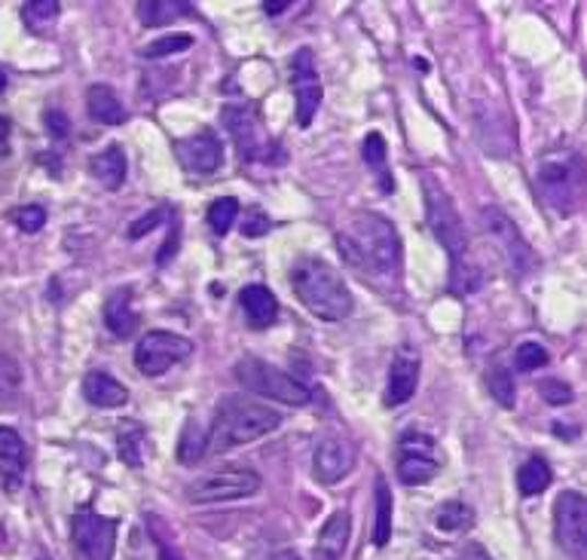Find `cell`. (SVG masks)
<instances>
[{"label": "cell", "instance_id": "1", "mask_svg": "<svg viewBox=\"0 0 587 560\" xmlns=\"http://www.w3.org/2000/svg\"><path fill=\"white\" fill-rule=\"evenodd\" d=\"M337 245L346 258L373 273H395L402 267V239L388 217L376 212H355L337 233Z\"/></svg>", "mask_w": 587, "mask_h": 560}, {"label": "cell", "instance_id": "2", "mask_svg": "<svg viewBox=\"0 0 587 560\" xmlns=\"http://www.w3.org/2000/svg\"><path fill=\"white\" fill-rule=\"evenodd\" d=\"M291 288H294L297 301L313 316L325 318V322H343L355 306V298L343 282V276L321 258L297 260L291 267Z\"/></svg>", "mask_w": 587, "mask_h": 560}, {"label": "cell", "instance_id": "3", "mask_svg": "<svg viewBox=\"0 0 587 560\" xmlns=\"http://www.w3.org/2000/svg\"><path fill=\"white\" fill-rule=\"evenodd\" d=\"M422 197H426V217H429L431 233L450 255V279H453L450 288L456 294H465L469 291L465 279H477V276L474 270H469V239H465L462 217H459L450 193L431 175H422Z\"/></svg>", "mask_w": 587, "mask_h": 560}, {"label": "cell", "instance_id": "4", "mask_svg": "<svg viewBox=\"0 0 587 560\" xmlns=\"http://www.w3.org/2000/svg\"><path fill=\"white\" fill-rule=\"evenodd\" d=\"M279 423H282L279 411H272L267 404L227 395L224 402L217 404L215 426L208 432V450L224 453L233 447L251 445V441L279 429Z\"/></svg>", "mask_w": 587, "mask_h": 560}, {"label": "cell", "instance_id": "5", "mask_svg": "<svg viewBox=\"0 0 587 560\" xmlns=\"http://www.w3.org/2000/svg\"><path fill=\"white\" fill-rule=\"evenodd\" d=\"M233 373H236V380L245 389L258 392L263 399H272V402L291 404V407H306V404L313 402V392L303 387L297 377H291V373L275 368L270 361L255 359V356H242V359L236 361Z\"/></svg>", "mask_w": 587, "mask_h": 560}, {"label": "cell", "instance_id": "6", "mask_svg": "<svg viewBox=\"0 0 587 560\" xmlns=\"http://www.w3.org/2000/svg\"><path fill=\"white\" fill-rule=\"evenodd\" d=\"M260 490V474L248 466H221L215 472L196 478L187 488V500L193 505L208 503H233V500H248Z\"/></svg>", "mask_w": 587, "mask_h": 560}, {"label": "cell", "instance_id": "7", "mask_svg": "<svg viewBox=\"0 0 587 560\" xmlns=\"http://www.w3.org/2000/svg\"><path fill=\"white\" fill-rule=\"evenodd\" d=\"M582 184H585V172L578 157L548 159L539 169V193L557 215H573L578 209Z\"/></svg>", "mask_w": 587, "mask_h": 560}, {"label": "cell", "instance_id": "8", "mask_svg": "<svg viewBox=\"0 0 587 560\" xmlns=\"http://www.w3.org/2000/svg\"><path fill=\"white\" fill-rule=\"evenodd\" d=\"M196 352L193 340H187L172 331H147L138 346H135V368L144 377H162V373L181 365Z\"/></svg>", "mask_w": 587, "mask_h": 560}, {"label": "cell", "instance_id": "9", "mask_svg": "<svg viewBox=\"0 0 587 560\" xmlns=\"http://www.w3.org/2000/svg\"><path fill=\"white\" fill-rule=\"evenodd\" d=\"M71 542L77 560H114L116 520L95 512H77L71 517Z\"/></svg>", "mask_w": 587, "mask_h": 560}, {"label": "cell", "instance_id": "10", "mask_svg": "<svg viewBox=\"0 0 587 560\" xmlns=\"http://www.w3.org/2000/svg\"><path fill=\"white\" fill-rule=\"evenodd\" d=\"M554 530L560 548L573 560H585L587 548V505L578 490H563L554 505Z\"/></svg>", "mask_w": 587, "mask_h": 560}, {"label": "cell", "instance_id": "11", "mask_svg": "<svg viewBox=\"0 0 587 560\" xmlns=\"http://www.w3.org/2000/svg\"><path fill=\"white\" fill-rule=\"evenodd\" d=\"M224 123H227L229 135H233V142H236L239 157L248 159V163H267V159H270L275 147H272L270 135L263 130V123H260L255 108H248V104L227 108V111H224Z\"/></svg>", "mask_w": 587, "mask_h": 560}, {"label": "cell", "instance_id": "12", "mask_svg": "<svg viewBox=\"0 0 587 560\" xmlns=\"http://www.w3.org/2000/svg\"><path fill=\"white\" fill-rule=\"evenodd\" d=\"M438 474V445L431 435L407 432L398 445V478L407 488H422Z\"/></svg>", "mask_w": 587, "mask_h": 560}, {"label": "cell", "instance_id": "13", "mask_svg": "<svg viewBox=\"0 0 587 560\" xmlns=\"http://www.w3.org/2000/svg\"><path fill=\"white\" fill-rule=\"evenodd\" d=\"M291 87L297 99V123L306 130L316 120L318 104H321V77L316 71V58L309 46H301L291 58Z\"/></svg>", "mask_w": 587, "mask_h": 560}, {"label": "cell", "instance_id": "14", "mask_svg": "<svg viewBox=\"0 0 587 560\" xmlns=\"http://www.w3.org/2000/svg\"><path fill=\"white\" fill-rule=\"evenodd\" d=\"M481 221H484V227H487L489 236L501 245V251H505V258L511 264V270L527 273L532 267V248L530 243L520 236V231L515 227V221L505 215L501 209H496V205H487V209L481 212Z\"/></svg>", "mask_w": 587, "mask_h": 560}, {"label": "cell", "instance_id": "15", "mask_svg": "<svg viewBox=\"0 0 587 560\" xmlns=\"http://www.w3.org/2000/svg\"><path fill=\"white\" fill-rule=\"evenodd\" d=\"M355 469V447L340 435H325L313 453V478L318 484H337Z\"/></svg>", "mask_w": 587, "mask_h": 560}, {"label": "cell", "instance_id": "16", "mask_svg": "<svg viewBox=\"0 0 587 560\" xmlns=\"http://www.w3.org/2000/svg\"><path fill=\"white\" fill-rule=\"evenodd\" d=\"M174 154H178V163L184 166L187 172L193 175H212L224 163V147H221V142H217V135L212 130L193 132L190 138L174 142Z\"/></svg>", "mask_w": 587, "mask_h": 560}, {"label": "cell", "instance_id": "17", "mask_svg": "<svg viewBox=\"0 0 587 560\" xmlns=\"http://www.w3.org/2000/svg\"><path fill=\"white\" fill-rule=\"evenodd\" d=\"M416 387H419V356L410 349H402L388 368L386 407H402L404 402H410Z\"/></svg>", "mask_w": 587, "mask_h": 560}, {"label": "cell", "instance_id": "18", "mask_svg": "<svg viewBox=\"0 0 587 560\" xmlns=\"http://www.w3.org/2000/svg\"><path fill=\"white\" fill-rule=\"evenodd\" d=\"M104 325H108L111 334L120 337V340H126V337H132V334L138 331L142 316H138V310L132 306L129 288H120V291H114V294L108 298V303H104Z\"/></svg>", "mask_w": 587, "mask_h": 560}, {"label": "cell", "instance_id": "19", "mask_svg": "<svg viewBox=\"0 0 587 560\" xmlns=\"http://www.w3.org/2000/svg\"><path fill=\"white\" fill-rule=\"evenodd\" d=\"M349 533H352V517L346 508L334 512L328 517V524L321 527L316 542V558L318 560H343L346 546H349Z\"/></svg>", "mask_w": 587, "mask_h": 560}, {"label": "cell", "instance_id": "20", "mask_svg": "<svg viewBox=\"0 0 587 560\" xmlns=\"http://www.w3.org/2000/svg\"><path fill=\"white\" fill-rule=\"evenodd\" d=\"M239 303H242L245 316H248V325L251 328H270L272 322L279 318V301L267 285H248L242 288L239 294Z\"/></svg>", "mask_w": 587, "mask_h": 560}, {"label": "cell", "instance_id": "21", "mask_svg": "<svg viewBox=\"0 0 587 560\" xmlns=\"http://www.w3.org/2000/svg\"><path fill=\"white\" fill-rule=\"evenodd\" d=\"M83 395L95 407H123L129 402V389L104 371H89L83 377Z\"/></svg>", "mask_w": 587, "mask_h": 560}, {"label": "cell", "instance_id": "22", "mask_svg": "<svg viewBox=\"0 0 587 560\" xmlns=\"http://www.w3.org/2000/svg\"><path fill=\"white\" fill-rule=\"evenodd\" d=\"M87 108H89V116H92L95 123H101V126H120V123H126V120H129V111L123 108L120 96H116L111 87H104V83L89 87Z\"/></svg>", "mask_w": 587, "mask_h": 560}, {"label": "cell", "instance_id": "23", "mask_svg": "<svg viewBox=\"0 0 587 560\" xmlns=\"http://www.w3.org/2000/svg\"><path fill=\"white\" fill-rule=\"evenodd\" d=\"M92 175L99 178L101 187L104 190H120L123 181H126V154H123V147L120 144H111V147H104L99 157L92 159Z\"/></svg>", "mask_w": 587, "mask_h": 560}, {"label": "cell", "instance_id": "24", "mask_svg": "<svg viewBox=\"0 0 587 560\" xmlns=\"http://www.w3.org/2000/svg\"><path fill=\"white\" fill-rule=\"evenodd\" d=\"M193 10V3L187 0H142L138 3V19L147 29H159V25H169L174 19H181Z\"/></svg>", "mask_w": 587, "mask_h": 560}, {"label": "cell", "instance_id": "25", "mask_svg": "<svg viewBox=\"0 0 587 560\" xmlns=\"http://www.w3.org/2000/svg\"><path fill=\"white\" fill-rule=\"evenodd\" d=\"M0 462L7 466V472L13 481L10 488H19L22 484V466H25V441L19 438V432L10 429V426H0Z\"/></svg>", "mask_w": 587, "mask_h": 560}, {"label": "cell", "instance_id": "26", "mask_svg": "<svg viewBox=\"0 0 587 560\" xmlns=\"http://www.w3.org/2000/svg\"><path fill=\"white\" fill-rule=\"evenodd\" d=\"M116 450H120V460L126 466H142L144 457H147V432L138 423H120V432H116Z\"/></svg>", "mask_w": 587, "mask_h": 560}, {"label": "cell", "instance_id": "27", "mask_svg": "<svg viewBox=\"0 0 587 560\" xmlns=\"http://www.w3.org/2000/svg\"><path fill=\"white\" fill-rule=\"evenodd\" d=\"M376 520H373V546L383 548L392 539V490L383 474H376Z\"/></svg>", "mask_w": 587, "mask_h": 560}, {"label": "cell", "instance_id": "28", "mask_svg": "<svg viewBox=\"0 0 587 560\" xmlns=\"http://www.w3.org/2000/svg\"><path fill=\"white\" fill-rule=\"evenodd\" d=\"M361 157L364 163L371 166L373 172L380 175V187H383V193H392L395 190V181H392V172H386V157H388V147L386 138L380 135V132H371L364 144H361Z\"/></svg>", "mask_w": 587, "mask_h": 560}, {"label": "cell", "instance_id": "29", "mask_svg": "<svg viewBox=\"0 0 587 560\" xmlns=\"http://www.w3.org/2000/svg\"><path fill=\"white\" fill-rule=\"evenodd\" d=\"M431 520H434V527H438V530L459 533V530H469V527H472L474 512H472V505L459 503V500H447V503H441L434 512H431Z\"/></svg>", "mask_w": 587, "mask_h": 560}, {"label": "cell", "instance_id": "30", "mask_svg": "<svg viewBox=\"0 0 587 560\" xmlns=\"http://www.w3.org/2000/svg\"><path fill=\"white\" fill-rule=\"evenodd\" d=\"M517 488L523 496H539L551 488V466L542 457H530L517 472Z\"/></svg>", "mask_w": 587, "mask_h": 560}, {"label": "cell", "instance_id": "31", "mask_svg": "<svg viewBox=\"0 0 587 560\" xmlns=\"http://www.w3.org/2000/svg\"><path fill=\"white\" fill-rule=\"evenodd\" d=\"M208 450V432L202 429L196 419H187L184 432H181V441H178V460L181 466H196Z\"/></svg>", "mask_w": 587, "mask_h": 560}, {"label": "cell", "instance_id": "32", "mask_svg": "<svg viewBox=\"0 0 587 560\" xmlns=\"http://www.w3.org/2000/svg\"><path fill=\"white\" fill-rule=\"evenodd\" d=\"M58 10H61L58 0H31V3L22 7V19H25L29 31L41 34V31H46L53 22H56Z\"/></svg>", "mask_w": 587, "mask_h": 560}, {"label": "cell", "instance_id": "33", "mask_svg": "<svg viewBox=\"0 0 587 560\" xmlns=\"http://www.w3.org/2000/svg\"><path fill=\"white\" fill-rule=\"evenodd\" d=\"M208 227L217 233V236H224L233 227V221L239 217V202L233 200V197H224V200H215L208 205Z\"/></svg>", "mask_w": 587, "mask_h": 560}, {"label": "cell", "instance_id": "34", "mask_svg": "<svg viewBox=\"0 0 587 560\" xmlns=\"http://www.w3.org/2000/svg\"><path fill=\"white\" fill-rule=\"evenodd\" d=\"M487 387L501 407H515V380H511V373L505 371L501 365H496V368L487 373Z\"/></svg>", "mask_w": 587, "mask_h": 560}, {"label": "cell", "instance_id": "35", "mask_svg": "<svg viewBox=\"0 0 587 560\" xmlns=\"http://www.w3.org/2000/svg\"><path fill=\"white\" fill-rule=\"evenodd\" d=\"M193 46V37L190 34H169V37H159L150 46H144V58H166L174 56V53H184Z\"/></svg>", "mask_w": 587, "mask_h": 560}, {"label": "cell", "instance_id": "36", "mask_svg": "<svg viewBox=\"0 0 587 560\" xmlns=\"http://www.w3.org/2000/svg\"><path fill=\"white\" fill-rule=\"evenodd\" d=\"M548 365V349H544L542 344H520L517 346V352H515V368L517 371H523V373H532V371H539V368H544Z\"/></svg>", "mask_w": 587, "mask_h": 560}, {"label": "cell", "instance_id": "37", "mask_svg": "<svg viewBox=\"0 0 587 560\" xmlns=\"http://www.w3.org/2000/svg\"><path fill=\"white\" fill-rule=\"evenodd\" d=\"M15 224H19V231H25V233L44 231L46 209L44 205H22V209L15 212Z\"/></svg>", "mask_w": 587, "mask_h": 560}, {"label": "cell", "instance_id": "38", "mask_svg": "<svg viewBox=\"0 0 587 560\" xmlns=\"http://www.w3.org/2000/svg\"><path fill=\"white\" fill-rule=\"evenodd\" d=\"M44 126L53 138H68V135H71V120H68V114H65L61 108H49V111H46Z\"/></svg>", "mask_w": 587, "mask_h": 560}, {"label": "cell", "instance_id": "39", "mask_svg": "<svg viewBox=\"0 0 587 560\" xmlns=\"http://www.w3.org/2000/svg\"><path fill=\"white\" fill-rule=\"evenodd\" d=\"M542 399L548 404H554V407H560V404L573 402V389L566 387V383H560V380H544V383H542Z\"/></svg>", "mask_w": 587, "mask_h": 560}, {"label": "cell", "instance_id": "40", "mask_svg": "<svg viewBox=\"0 0 587 560\" xmlns=\"http://www.w3.org/2000/svg\"><path fill=\"white\" fill-rule=\"evenodd\" d=\"M166 217H169V212H166V209H154L150 215H144L142 221H135V224H132L129 239H142V236H147V233L154 231L157 224H162Z\"/></svg>", "mask_w": 587, "mask_h": 560}, {"label": "cell", "instance_id": "41", "mask_svg": "<svg viewBox=\"0 0 587 560\" xmlns=\"http://www.w3.org/2000/svg\"><path fill=\"white\" fill-rule=\"evenodd\" d=\"M150 533H154V539H157V546H159V560H184L181 558V551H178L169 539H162V533H159V527H157V517L150 520Z\"/></svg>", "mask_w": 587, "mask_h": 560}, {"label": "cell", "instance_id": "42", "mask_svg": "<svg viewBox=\"0 0 587 560\" xmlns=\"http://www.w3.org/2000/svg\"><path fill=\"white\" fill-rule=\"evenodd\" d=\"M267 231H270V217L260 215V212H251V217L245 221V227H242L245 236H263Z\"/></svg>", "mask_w": 587, "mask_h": 560}, {"label": "cell", "instance_id": "43", "mask_svg": "<svg viewBox=\"0 0 587 560\" xmlns=\"http://www.w3.org/2000/svg\"><path fill=\"white\" fill-rule=\"evenodd\" d=\"M453 560H493L489 558V551L484 546H477V542H469V546H462L456 551V558Z\"/></svg>", "mask_w": 587, "mask_h": 560}, {"label": "cell", "instance_id": "44", "mask_svg": "<svg viewBox=\"0 0 587 560\" xmlns=\"http://www.w3.org/2000/svg\"><path fill=\"white\" fill-rule=\"evenodd\" d=\"M287 7H291L287 0H279V3H263V13H267V15H279V13H285Z\"/></svg>", "mask_w": 587, "mask_h": 560}, {"label": "cell", "instance_id": "45", "mask_svg": "<svg viewBox=\"0 0 587 560\" xmlns=\"http://www.w3.org/2000/svg\"><path fill=\"white\" fill-rule=\"evenodd\" d=\"M7 138H10V120L0 116V142H7Z\"/></svg>", "mask_w": 587, "mask_h": 560}, {"label": "cell", "instance_id": "46", "mask_svg": "<svg viewBox=\"0 0 587 560\" xmlns=\"http://www.w3.org/2000/svg\"><path fill=\"white\" fill-rule=\"evenodd\" d=\"M272 560H301V558H297L294 551H282V555H275V558H272Z\"/></svg>", "mask_w": 587, "mask_h": 560}, {"label": "cell", "instance_id": "47", "mask_svg": "<svg viewBox=\"0 0 587 560\" xmlns=\"http://www.w3.org/2000/svg\"><path fill=\"white\" fill-rule=\"evenodd\" d=\"M7 89V74H0V92Z\"/></svg>", "mask_w": 587, "mask_h": 560}]
</instances>
